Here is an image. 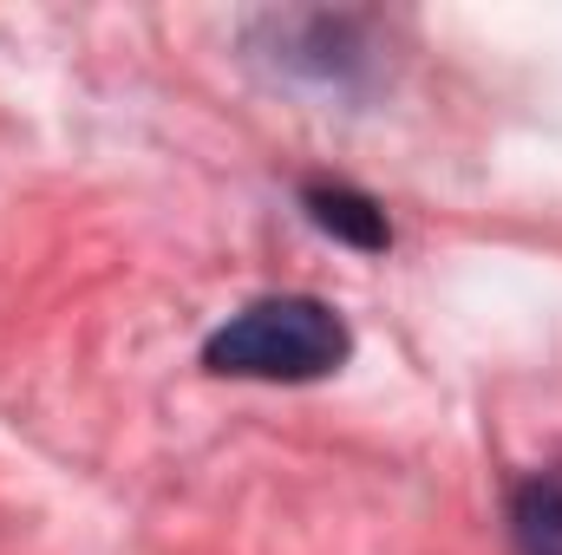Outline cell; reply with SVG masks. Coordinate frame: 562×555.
<instances>
[{
	"label": "cell",
	"instance_id": "7a4b0ae2",
	"mask_svg": "<svg viewBox=\"0 0 562 555\" xmlns=\"http://www.w3.org/2000/svg\"><path fill=\"white\" fill-rule=\"evenodd\" d=\"M249 39L281 79H307L327 92L360 86L373 66L360 13H262V20H249Z\"/></svg>",
	"mask_w": 562,
	"mask_h": 555
},
{
	"label": "cell",
	"instance_id": "277c9868",
	"mask_svg": "<svg viewBox=\"0 0 562 555\" xmlns=\"http://www.w3.org/2000/svg\"><path fill=\"white\" fill-rule=\"evenodd\" d=\"M510 543L517 555H562V471H537L510 490Z\"/></svg>",
	"mask_w": 562,
	"mask_h": 555
},
{
	"label": "cell",
	"instance_id": "6da1fadb",
	"mask_svg": "<svg viewBox=\"0 0 562 555\" xmlns=\"http://www.w3.org/2000/svg\"><path fill=\"white\" fill-rule=\"evenodd\" d=\"M353 360V327L321 294H262L203 340V373L256 386H314Z\"/></svg>",
	"mask_w": 562,
	"mask_h": 555
},
{
	"label": "cell",
	"instance_id": "3957f363",
	"mask_svg": "<svg viewBox=\"0 0 562 555\" xmlns=\"http://www.w3.org/2000/svg\"><path fill=\"white\" fill-rule=\"evenodd\" d=\"M301 209H307V223H314L321 236H334L340 249H360V256H386V249H393L386 209H380L367 190H353V183L314 177V183H301Z\"/></svg>",
	"mask_w": 562,
	"mask_h": 555
}]
</instances>
